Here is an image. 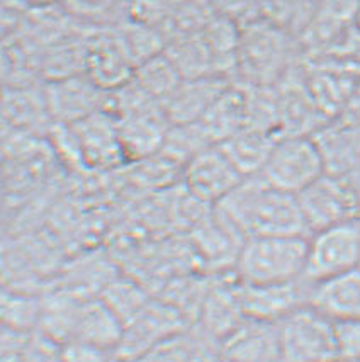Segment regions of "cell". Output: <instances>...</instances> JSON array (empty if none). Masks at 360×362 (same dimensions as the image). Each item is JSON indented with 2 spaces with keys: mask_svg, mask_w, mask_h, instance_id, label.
<instances>
[{
  "mask_svg": "<svg viewBox=\"0 0 360 362\" xmlns=\"http://www.w3.org/2000/svg\"><path fill=\"white\" fill-rule=\"evenodd\" d=\"M215 208L250 237H309L297 196L270 187L260 175L245 177Z\"/></svg>",
  "mask_w": 360,
  "mask_h": 362,
  "instance_id": "obj_1",
  "label": "cell"
},
{
  "mask_svg": "<svg viewBox=\"0 0 360 362\" xmlns=\"http://www.w3.org/2000/svg\"><path fill=\"white\" fill-rule=\"evenodd\" d=\"M308 237H250L234 262L245 284H282L304 279Z\"/></svg>",
  "mask_w": 360,
  "mask_h": 362,
  "instance_id": "obj_2",
  "label": "cell"
},
{
  "mask_svg": "<svg viewBox=\"0 0 360 362\" xmlns=\"http://www.w3.org/2000/svg\"><path fill=\"white\" fill-rule=\"evenodd\" d=\"M326 174L323 153L309 134L277 138L258 175L270 187L297 196Z\"/></svg>",
  "mask_w": 360,
  "mask_h": 362,
  "instance_id": "obj_3",
  "label": "cell"
},
{
  "mask_svg": "<svg viewBox=\"0 0 360 362\" xmlns=\"http://www.w3.org/2000/svg\"><path fill=\"white\" fill-rule=\"evenodd\" d=\"M284 362L340 361L337 328L323 313L304 305L279 322Z\"/></svg>",
  "mask_w": 360,
  "mask_h": 362,
  "instance_id": "obj_4",
  "label": "cell"
},
{
  "mask_svg": "<svg viewBox=\"0 0 360 362\" xmlns=\"http://www.w3.org/2000/svg\"><path fill=\"white\" fill-rule=\"evenodd\" d=\"M309 235L340 223L360 220V192L350 175L326 172L297 194Z\"/></svg>",
  "mask_w": 360,
  "mask_h": 362,
  "instance_id": "obj_5",
  "label": "cell"
},
{
  "mask_svg": "<svg viewBox=\"0 0 360 362\" xmlns=\"http://www.w3.org/2000/svg\"><path fill=\"white\" fill-rule=\"evenodd\" d=\"M357 267H360V220L328 226L308 237L306 283H318Z\"/></svg>",
  "mask_w": 360,
  "mask_h": 362,
  "instance_id": "obj_6",
  "label": "cell"
},
{
  "mask_svg": "<svg viewBox=\"0 0 360 362\" xmlns=\"http://www.w3.org/2000/svg\"><path fill=\"white\" fill-rule=\"evenodd\" d=\"M289 54V37L275 24L255 21L241 29L238 70L253 78L257 86H267L282 74Z\"/></svg>",
  "mask_w": 360,
  "mask_h": 362,
  "instance_id": "obj_7",
  "label": "cell"
},
{
  "mask_svg": "<svg viewBox=\"0 0 360 362\" xmlns=\"http://www.w3.org/2000/svg\"><path fill=\"white\" fill-rule=\"evenodd\" d=\"M43 94L49 117L60 126L75 124L102 111L109 100V92L100 88L85 71L46 80Z\"/></svg>",
  "mask_w": 360,
  "mask_h": 362,
  "instance_id": "obj_8",
  "label": "cell"
},
{
  "mask_svg": "<svg viewBox=\"0 0 360 362\" xmlns=\"http://www.w3.org/2000/svg\"><path fill=\"white\" fill-rule=\"evenodd\" d=\"M244 179L220 145L199 151L182 167L184 187L204 204L216 206Z\"/></svg>",
  "mask_w": 360,
  "mask_h": 362,
  "instance_id": "obj_9",
  "label": "cell"
},
{
  "mask_svg": "<svg viewBox=\"0 0 360 362\" xmlns=\"http://www.w3.org/2000/svg\"><path fill=\"white\" fill-rule=\"evenodd\" d=\"M136 63L119 29H100L85 36V74L112 92L135 77Z\"/></svg>",
  "mask_w": 360,
  "mask_h": 362,
  "instance_id": "obj_10",
  "label": "cell"
},
{
  "mask_svg": "<svg viewBox=\"0 0 360 362\" xmlns=\"http://www.w3.org/2000/svg\"><path fill=\"white\" fill-rule=\"evenodd\" d=\"M66 128L72 133L78 155L89 167L107 168L126 162L117 132V119L107 109Z\"/></svg>",
  "mask_w": 360,
  "mask_h": 362,
  "instance_id": "obj_11",
  "label": "cell"
},
{
  "mask_svg": "<svg viewBox=\"0 0 360 362\" xmlns=\"http://www.w3.org/2000/svg\"><path fill=\"white\" fill-rule=\"evenodd\" d=\"M240 303L246 318L280 322L308 305L309 283L304 279L282 284H245L238 281Z\"/></svg>",
  "mask_w": 360,
  "mask_h": 362,
  "instance_id": "obj_12",
  "label": "cell"
},
{
  "mask_svg": "<svg viewBox=\"0 0 360 362\" xmlns=\"http://www.w3.org/2000/svg\"><path fill=\"white\" fill-rule=\"evenodd\" d=\"M116 117V116H114ZM117 132L126 160H146L163 148L170 121L163 109L117 116Z\"/></svg>",
  "mask_w": 360,
  "mask_h": 362,
  "instance_id": "obj_13",
  "label": "cell"
},
{
  "mask_svg": "<svg viewBox=\"0 0 360 362\" xmlns=\"http://www.w3.org/2000/svg\"><path fill=\"white\" fill-rule=\"evenodd\" d=\"M308 305L335 323L360 320V267L309 284Z\"/></svg>",
  "mask_w": 360,
  "mask_h": 362,
  "instance_id": "obj_14",
  "label": "cell"
},
{
  "mask_svg": "<svg viewBox=\"0 0 360 362\" xmlns=\"http://www.w3.org/2000/svg\"><path fill=\"white\" fill-rule=\"evenodd\" d=\"M229 86L228 78L220 75L182 80L174 95L167 100L163 111L170 124L198 123Z\"/></svg>",
  "mask_w": 360,
  "mask_h": 362,
  "instance_id": "obj_15",
  "label": "cell"
},
{
  "mask_svg": "<svg viewBox=\"0 0 360 362\" xmlns=\"http://www.w3.org/2000/svg\"><path fill=\"white\" fill-rule=\"evenodd\" d=\"M232 362H284L277 322L245 318L232 332Z\"/></svg>",
  "mask_w": 360,
  "mask_h": 362,
  "instance_id": "obj_16",
  "label": "cell"
},
{
  "mask_svg": "<svg viewBox=\"0 0 360 362\" xmlns=\"http://www.w3.org/2000/svg\"><path fill=\"white\" fill-rule=\"evenodd\" d=\"M277 138L269 129L246 124L240 132L217 143L245 177L258 175L269 158L272 146Z\"/></svg>",
  "mask_w": 360,
  "mask_h": 362,
  "instance_id": "obj_17",
  "label": "cell"
},
{
  "mask_svg": "<svg viewBox=\"0 0 360 362\" xmlns=\"http://www.w3.org/2000/svg\"><path fill=\"white\" fill-rule=\"evenodd\" d=\"M199 123L215 145L224 141L248 124V95L228 87Z\"/></svg>",
  "mask_w": 360,
  "mask_h": 362,
  "instance_id": "obj_18",
  "label": "cell"
},
{
  "mask_svg": "<svg viewBox=\"0 0 360 362\" xmlns=\"http://www.w3.org/2000/svg\"><path fill=\"white\" fill-rule=\"evenodd\" d=\"M315 140L323 153L326 172L352 175L360 162V132L352 126L323 129Z\"/></svg>",
  "mask_w": 360,
  "mask_h": 362,
  "instance_id": "obj_19",
  "label": "cell"
},
{
  "mask_svg": "<svg viewBox=\"0 0 360 362\" xmlns=\"http://www.w3.org/2000/svg\"><path fill=\"white\" fill-rule=\"evenodd\" d=\"M203 36L211 49L215 58L216 74L220 77L228 78V74L238 70V52L241 43V29L236 19L232 16L215 12L206 28L203 29Z\"/></svg>",
  "mask_w": 360,
  "mask_h": 362,
  "instance_id": "obj_20",
  "label": "cell"
},
{
  "mask_svg": "<svg viewBox=\"0 0 360 362\" xmlns=\"http://www.w3.org/2000/svg\"><path fill=\"white\" fill-rule=\"evenodd\" d=\"M163 53L174 63L184 80L217 75L211 49L204 40L203 33L189 36L174 37L167 41Z\"/></svg>",
  "mask_w": 360,
  "mask_h": 362,
  "instance_id": "obj_21",
  "label": "cell"
},
{
  "mask_svg": "<svg viewBox=\"0 0 360 362\" xmlns=\"http://www.w3.org/2000/svg\"><path fill=\"white\" fill-rule=\"evenodd\" d=\"M133 78L162 106H165L184 80L165 53L155 54L150 60L140 63Z\"/></svg>",
  "mask_w": 360,
  "mask_h": 362,
  "instance_id": "obj_22",
  "label": "cell"
},
{
  "mask_svg": "<svg viewBox=\"0 0 360 362\" xmlns=\"http://www.w3.org/2000/svg\"><path fill=\"white\" fill-rule=\"evenodd\" d=\"M121 36H123L124 43H126L129 53H131L133 60H135L136 66L155 54L163 53L167 46V37L158 28L152 26V24L140 23V21L131 19L126 24L119 28Z\"/></svg>",
  "mask_w": 360,
  "mask_h": 362,
  "instance_id": "obj_23",
  "label": "cell"
},
{
  "mask_svg": "<svg viewBox=\"0 0 360 362\" xmlns=\"http://www.w3.org/2000/svg\"><path fill=\"white\" fill-rule=\"evenodd\" d=\"M114 313L126 323L150 305V300L136 284L129 281H111L100 298Z\"/></svg>",
  "mask_w": 360,
  "mask_h": 362,
  "instance_id": "obj_24",
  "label": "cell"
},
{
  "mask_svg": "<svg viewBox=\"0 0 360 362\" xmlns=\"http://www.w3.org/2000/svg\"><path fill=\"white\" fill-rule=\"evenodd\" d=\"M43 300L28 296L20 293H4L2 298V317L7 325L14 328L32 325L41 318Z\"/></svg>",
  "mask_w": 360,
  "mask_h": 362,
  "instance_id": "obj_25",
  "label": "cell"
},
{
  "mask_svg": "<svg viewBox=\"0 0 360 362\" xmlns=\"http://www.w3.org/2000/svg\"><path fill=\"white\" fill-rule=\"evenodd\" d=\"M340 361H360V320L335 323Z\"/></svg>",
  "mask_w": 360,
  "mask_h": 362,
  "instance_id": "obj_26",
  "label": "cell"
},
{
  "mask_svg": "<svg viewBox=\"0 0 360 362\" xmlns=\"http://www.w3.org/2000/svg\"><path fill=\"white\" fill-rule=\"evenodd\" d=\"M18 4H24V6L32 7V9H37V7H46V6H53L56 4L58 0H14Z\"/></svg>",
  "mask_w": 360,
  "mask_h": 362,
  "instance_id": "obj_27",
  "label": "cell"
},
{
  "mask_svg": "<svg viewBox=\"0 0 360 362\" xmlns=\"http://www.w3.org/2000/svg\"><path fill=\"white\" fill-rule=\"evenodd\" d=\"M73 2L78 4V6L87 7V9H90V7H102L104 4H106V0H73Z\"/></svg>",
  "mask_w": 360,
  "mask_h": 362,
  "instance_id": "obj_28",
  "label": "cell"
},
{
  "mask_svg": "<svg viewBox=\"0 0 360 362\" xmlns=\"http://www.w3.org/2000/svg\"><path fill=\"white\" fill-rule=\"evenodd\" d=\"M352 179H354V177H352ZM354 182H355V186H357V189H359V192H360V182H359V180H355V179H354Z\"/></svg>",
  "mask_w": 360,
  "mask_h": 362,
  "instance_id": "obj_29",
  "label": "cell"
},
{
  "mask_svg": "<svg viewBox=\"0 0 360 362\" xmlns=\"http://www.w3.org/2000/svg\"><path fill=\"white\" fill-rule=\"evenodd\" d=\"M359 18H360V11H359Z\"/></svg>",
  "mask_w": 360,
  "mask_h": 362,
  "instance_id": "obj_30",
  "label": "cell"
},
{
  "mask_svg": "<svg viewBox=\"0 0 360 362\" xmlns=\"http://www.w3.org/2000/svg\"><path fill=\"white\" fill-rule=\"evenodd\" d=\"M335 362H338V361H335Z\"/></svg>",
  "mask_w": 360,
  "mask_h": 362,
  "instance_id": "obj_31",
  "label": "cell"
}]
</instances>
